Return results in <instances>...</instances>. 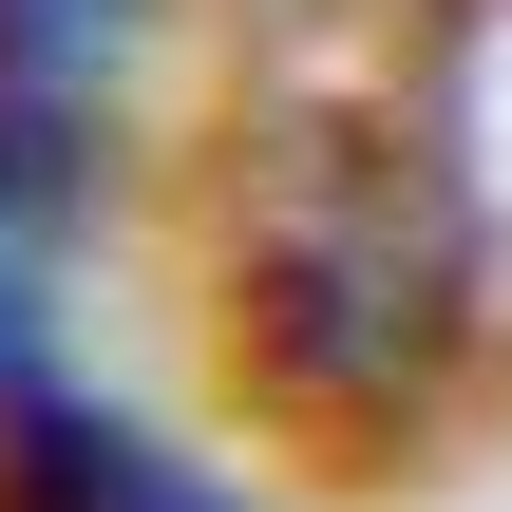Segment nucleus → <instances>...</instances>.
I'll list each match as a JSON object with an SVG mask.
<instances>
[{
    "mask_svg": "<svg viewBox=\"0 0 512 512\" xmlns=\"http://www.w3.org/2000/svg\"><path fill=\"white\" fill-rule=\"evenodd\" d=\"M475 342V171L418 0H247L228 361L304 437H399Z\"/></svg>",
    "mask_w": 512,
    "mask_h": 512,
    "instance_id": "obj_1",
    "label": "nucleus"
},
{
    "mask_svg": "<svg viewBox=\"0 0 512 512\" xmlns=\"http://www.w3.org/2000/svg\"><path fill=\"white\" fill-rule=\"evenodd\" d=\"M19 512H228V494H209V475H171L152 437H114V418L19 399Z\"/></svg>",
    "mask_w": 512,
    "mask_h": 512,
    "instance_id": "obj_2",
    "label": "nucleus"
},
{
    "mask_svg": "<svg viewBox=\"0 0 512 512\" xmlns=\"http://www.w3.org/2000/svg\"><path fill=\"white\" fill-rule=\"evenodd\" d=\"M19 228H38V209H19V190H0V247H19ZM0 399H19V304H0Z\"/></svg>",
    "mask_w": 512,
    "mask_h": 512,
    "instance_id": "obj_3",
    "label": "nucleus"
}]
</instances>
